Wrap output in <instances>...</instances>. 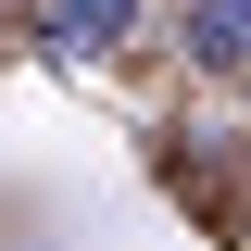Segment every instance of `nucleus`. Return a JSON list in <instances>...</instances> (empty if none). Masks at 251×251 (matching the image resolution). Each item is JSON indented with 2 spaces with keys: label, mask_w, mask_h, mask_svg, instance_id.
Listing matches in <instances>:
<instances>
[{
  "label": "nucleus",
  "mask_w": 251,
  "mask_h": 251,
  "mask_svg": "<svg viewBox=\"0 0 251 251\" xmlns=\"http://www.w3.org/2000/svg\"><path fill=\"white\" fill-rule=\"evenodd\" d=\"M126 25H138V0H38V50L50 63H113Z\"/></svg>",
  "instance_id": "1"
},
{
  "label": "nucleus",
  "mask_w": 251,
  "mask_h": 251,
  "mask_svg": "<svg viewBox=\"0 0 251 251\" xmlns=\"http://www.w3.org/2000/svg\"><path fill=\"white\" fill-rule=\"evenodd\" d=\"M188 63L201 75H239L251 63V0H188Z\"/></svg>",
  "instance_id": "2"
}]
</instances>
